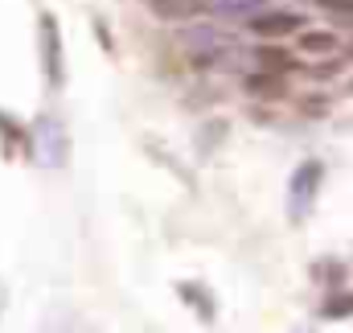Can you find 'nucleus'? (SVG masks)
I'll list each match as a JSON object with an SVG mask.
<instances>
[{"instance_id": "3", "label": "nucleus", "mask_w": 353, "mask_h": 333, "mask_svg": "<svg viewBox=\"0 0 353 333\" xmlns=\"http://www.w3.org/2000/svg\"><path fill=\"white\" fill-rule=\"evenodd\" d=\"M41 66H46V79L54 86L66 83V66H62V33H58V21L46 12L41 17Z\"/></svg>"}, {"instance_id": "9", "label": "nucleus", "mask_w": 353, "mask_h": 333, "mask_svg": "<svg viewBox=\"0 0 353 333\" xmlns=\"http://www.w3.org/2000/svg\"><path fill=\"white\" fill-rule=\"evenodd\" d=\"M181 296H185V301H193V305L201 309V317H205V321L214 317V301H205V296H197V284H181Z\"/></svg>"}, {"instance_id": "11", "label": "nucleus", "mask_w": 353, "mask_h": 333, "mask_svg": "<svg viewBox=\"0 0 353 333\" xmlns=\"http://www.w3.org/2000/svg\"><path fill=\"white\" fill-rule=\"evenodd\" d=\"M337 313H353V296H341V301L325 305V317H337Z\"/></svg>"}, {"instance_id": "5", "label": "nucleus", "mask_w": 353, "mask_h": 333, "mask_svg": "<svg viewBox=\"0 0 353 333\" xmlns=\"http://www.w3.org/2000/svg\"><path fill=\"white\" fill-rule=\"evenodd\" d=\"M148 8L165 25H185V21H193V17L205 12V0H148Z\"/></svg>"}, {"instance_id": "4", "label": "nucleus", "mask_w": 353, "mask_h": 333, "mask_svg": "<svg viewBox=\"0 0 353 333\" xmlns=\"http://www.w3.org/2000/svg\"><path fill=\"white\" fill-rule=\"evenodd\" d=\"M300 25H304V17L300 12H255L251 17V33H259V37H292V33H300Z\"/></svg>"}, {"instance_id": "12", "label": "nucleus", "mask_w": 353, "mask_h": 333, "mask_svg": "<svg viewBox=\"0 0 353 333\" xmlns=\"http://www.w3.org/2000/svg\"><path fill=\"white\" fill-rule=\"evenodd\" d=\"M350 58H353V46H350Z\"/></svg>"}, {"instance_id": "13", "label": "nucleus", "mask_w": 353, "mask_h": 333, "mask_svg": "<svg viewBox=\"0 0 353 333\" xmlns=\"http://www.w3.org/2000/svg\"><path fill=\"white\" fill-rule=\"evenodd\" d=\"M350 95H353V83H350Z\"/></svg>"}, {"instance_id": "2", "label": "nucleus", "mask_w": 353, "mask_h": 333, "mask_svg": "<svg viewBox=\"0 0 353 333\" xmlns=\"http://www.w3.org/2000/svg\"><path fill=\"white\" fill-rule=\"evenodd\" d=\"M66 153H70V144H66V132H62V124L58 120H37L33 124V157H37V165H66Z\"/></svg>"}, {"instance_id": "7", "label": "nucleus", "mask_w": 353, "mask_h": 333, "mask_svg": "<svg viewBox=\"0 0 353 333\" xmlns=\"http://www.w3.org/2000/svg\"><path fill=\"white\" fill-rule=\"evenodd\" d=\"M247 91L259 95V99H279L283 95V75H271V70H259V75H247Z\"/></svg>"}, {"instance_id": "6", "label": "nucleus", "mask_w": 353, "mask_h": 333, "mask_svg": "<svg viewBox=\"0 0 353 333\" xmlns=\"http://www.w3.org/2000/svg\"><path fill=\"white\" fill-rule=\"evenodd\" d=\"M300 50H304L308 58H333V54L341 50V41H337V33H329V29H304V33H300Z\"/></svg>"}, {"instance_id": "1", "label": "nucleus", "mask_w": 353, "mask_h": 333, "mask_svg": "<svg viewBox=\"0 0 353 333\" xmlns=\"http://www.w3.org/2000/svg\"><path fill=\"white\" fill-rule=\"evenodd\" d=\"M321 181H325V165L321 161H304V165L292 173V185H288V218L292 222H300L312 210Z\"/></svg>"}, {"instance_id": "10", "label": "nucleus", "mask_w": 353, "mask_h": 333, "mask_svg": "<svg viewBox=\"0 0 353 333\" xmlns=\"http://www.w3.org/2000/svg\"><path fill=\"white\" fill-rule=\"evenodd\" d=\"M329 17H341V21H353V0H316Z\"/></svg>"}, {"instance_id": "8", "label": "nucleus", "mask_w": 353, "mask_h": 333, "mask_svg": "<svg viewBox=\"0 0 353 333\" xmlns=\"http://www.w3.org/2000/svg\"><path fill=\"white\" fill-rule=\"evenodd\" d=\"M255 58L263 62V70H271V75H288V70H296V62H292V54H283L279 46H263V50H259Z\"/></svg>"}]
</instances>
